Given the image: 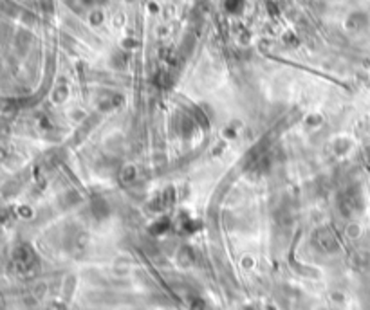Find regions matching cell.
Masks as SVG:
<instances>
[{"label": "cell", "instance_id": "6da1fadb", "mask_svg": "<svg viewBox=\"0 0 370 310\" xmlns=\"http://www.w3.org/2000/svg\"><path fill=\"white\" fill-rule=\"evenodd\" d=\"M314 242H316L318 247L325 252H331L333 249H336V240H334V237L329 231H323V229L314 235Z\"/></svg>", "mask_w": 370, "mask_h": 310}]
</instances>
